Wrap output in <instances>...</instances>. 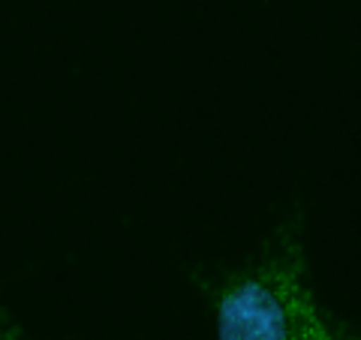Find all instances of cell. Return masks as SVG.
Segmentation results:
<instances>
[{
	"instance_id": "obj_1",
	"label": "cell",
	"mask_w": 361,
	"mask_h": 340,
	"mask_svg": "<svg viewBox=\"0 0 361 340\" xmlns=\"http://www.w3.org/2000/svg\"><path fill=\"white\" fill-rule=\"evenodd\" d=\"M217 340H358L313 296L304 220L292 217L256 256L205 283Z\"/></svg>"
},
{
	"instance_id": "obj_2",
	"label": "cell",
	"mask_w": 361,
	"mask_h": 340,
	"mask_svg": "<svg viewBox=\"0 0 361 340\" xmlns=\"http://www.w3.org/2000/svg\"><path fill=\"white\" fill-rule=\"evenodd\" d=\"M0 340H30V337L25 334V328H21L13 316L0 310Z\"/></svg>"
}]
</instances>
